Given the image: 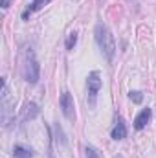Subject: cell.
Masks as SVG:
<instances>
[{
    "label": "cell",
    "mask_w": 156,
    "mask_h": 158,
    "mask_svg": "<svg viewBox=\"0 0 156 158\" xmlns=\"http://www.w3.org/2000/svg\"><path fill=\"white\" fill-rule=\"evenodd\" d=\"M59 103H61V110H63V114L66 116V119L74 121V119H76V103H74L72 94H70V92H63Z\"/></svg>",
    "instance_id": "obj_4"
},
{
    "label": "cell",
    "mask_w": 156,
    "mask_h": 158,
    "mask_svg": "<svg viewBox=\"0 0 156 158\" xmlns=\"http://www.w3.org/2000/svg\"><path fill=\"white\" fill-rule=\"evenodd\" d=\"M37 114H39V107L35 103H28L22 110V119H33Z\"/></svg>",
    "instance_id": "obj_7"
},
{
    "label": "cell",
    "mask_w": 156,
    "mask_h": 158,
    "mask_svg": "<svg viewBox=\"0 0 156 158\" xmlns=\"http://www.w3.org/2000/svg\"><path fill=\"white\" fill-rule=\"evenodd\" d=\"M149 119H151V109H143V110L136 116V119H134V127L140 131V129H143V127L149 123Z\"/></svg>",
    "instance_id": "obj_5"
},
{
    "label": "cell",
    "mask_w": 156,
    "mask_h": 158,
    "mask_svg": "<svg viewBox=\"0 0 156 158\" xmlns=\"http://www.w3.org/2000/svg\"><path fill=\"white\" fill-rule=\"evenodd\" d=\"M13 156L15 158H31L33 156V153H31L30 149L22 147V145H15V149H13Z\"/></svg>",
    "instance_id": "obj_8"
},
{
    "label": "cell",
    "mask_w": 156,
    "mask_h": 158,
    "mask_svg": "<svg viewBox=\"0 0 156 158\" xmlns=\"http://www.w3.org/2000/svg\"><path fill=\"white\" fill-rule=\"evenodd\" d=\"M48 2H50V0H33V2H31V6L28 7V11H30V13H33V11H39L40 7H44Z\"/></svg>",
    "instance_id": "obj_9"
},
{
    "label": "cell",
    "mask_w": 156,
    "mask_h": 158,
    "mask_svg": "<svg viewBox=\"0 0 156 158\" xmlns=\"http://www.w3.org/2000/svg\"><path fill=\"white\" fill-rule=\"evenodd\" d=\"M76 42H77V33L72 31V33L68 35V40H66V50H72V48L76 46Z\"/></svg>",
    "instance_id": "obj_11"
},
{
    "label": "cell",
    "mask_w": 156,
    "mask_h": 158,
    "mask_svg": "<svg viewBox=\"0 0 156 158\" xmlns=\"http://www.w3.org/2000/svg\"><path fill=\"white\" fill-rule=\"evenodd\" d=\"M84 153H86V158H101V155H99V151H97L96 147H92V145H86Z\"/></svg>",
    "instance_id": "obj_10"
},
{
    "label": "cell",
    "mask_w": 156,
    "mask_h": 158,
    "mask_svg": "<svg viewBox=\"0 0 156 158\" xmlns=\"http://www.w3.org/2000/svg\"><path fill=\"white\" fill-rule=\"evenodd\" d=\"M130 99H132L134 103H142L143 96H142V92H130Z\"/></svg>",
    "instance_id": "obj_12"
},
{
    "label": "cell",
    "mask_w": 156,
    "mask_h": 158,
    "mask_svg": "<svg viewBox=\"0 0 156 158\" xmlns=\"http://www.w3.org/2000/svg\"><path fill=\"white\" fill-rule=\"evenodd\" d=\"M0 6H2L4 9H6V7H9V0H2V2H0Z\"/></svg>",
    "instance_id": "obj_13"
},
{
    "label": "cell",
    "mask_w": 156,
    "mask_h": 158,
    "mask_svg": "<svg viewBox=\"0 0 156 158\" xmlns=\"http://www.w3.org/2000/svg\"><path fill=\"white\" fill-rule=\"evenodd\" d=\"M112 138L114 140H123L125 136H127V127H125V123H123V119L119 118L117 119V123L114 125V129H112Z\"/></svg>",
    "instance_id": "obj_6"
},
{
    "label": "cell",
    "mask_w": 156,
    "mask_h": 158,
    "mask_svg": "<svg viewBox=\"0 0 156 158\" xmlns=\"http://www.w3.org/2000/svg\"><path fill=\"white\" fill-rule=\"evenodd\" d=\"M22 76L28 83L35 85L39 79V63L35 59V53L31 48H26L24 52V64H22Z\"/></svg>",
    "instance_id": "obj_2"
},
{
    "label": "cell",
    "mask_w": 156,
    "mask_h": 158,
    "mask_svg": "<svg viewBox=\"0 0 156 158\" xmlns=\"http://www.w3.org/2000/svg\"><path fill=\"white\" fill-rule=\"evenodd\" d=\"M101 74L97 72V70H94V72H90V76L86 79V88H88V103H90V107H94L96 105V98H97V94H99V90H101Z\"/></svg>",
    "instance_id": "obj_3"
},
{
    "label": "cell",
    "mask_w": 156,
    "mask_h": 158,
    "mask_svg": "<svg viewBox=\"0 0 156 158\" xmlns=\"http://www.w3.org/2000/svg\"><path fill=\"white\" fill-rule=\"evenodd\" d=\"M94 35H96V42H97V46H99L101 53H103V55L107 57V61L110 63V61L114 59V53H116L114 35H112V33H110V30H109L105 24H101V22L96 26Z\"/></svg>",
    "instance_id": "obj_1"
}]
</instances>
